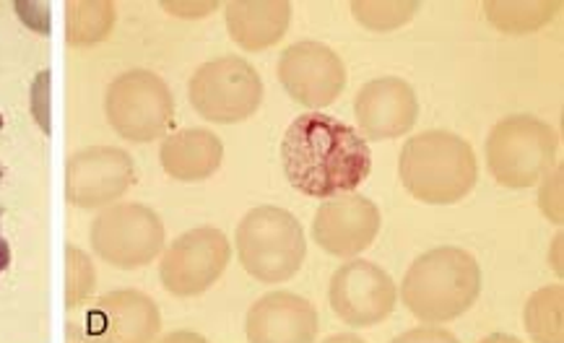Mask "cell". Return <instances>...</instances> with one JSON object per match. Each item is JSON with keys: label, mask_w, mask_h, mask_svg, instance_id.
Returning <instances> with one entry per match:
<instances>
[{"label": "cell", "mask_w": 564, "mask_h": 343, "mask_svg": "<svg viewBox=\"0 0 564 343\" xmlns=\"http://www.w3.org/2000/svg\"><path fill=\"white\" fill-rule=\"evenodd\" d=\"M281 164L294 191L307 198H334L354 193L370 178L372 153L351 125L309 112L281 138Z\"/></svg>", "instance_id": "1"}, {"label": "cell", "mask_w": 564, "mask_h": 343, "mask_svg": "<svg viewBox=\"0 0 564 343\" xmlns=\"http://www.w3.org/2000/svg\"><path fill=\"white\" fill-rule=\"evenodd\" d=\"M482 291V268L469 250L435 248L408 265L401 299L419 323L442 325L469 312Z\"/></svg>", "instance_id": "2"}, {"label": "cell", "mask_w": 564, "mask_h": 343, "mask_svg": "<svg viewBox=\"0 0 564 343\" xmlns=\"http://www.w3.org/2000/svg\"><path fill=\"white\" fill-rule=\"evenodd\" d=\"M398 174L411 198L427 206H453L474 191L476 153L450 130H425L401 149Z\"/></svg>", "instance_id": "3"}, {"label": "cell", "mask_w": 564, "mask_h": 343, "mask_svg": "<svg viewBox=\"0 0 564 343\" xmlns=\"http://www.w3.org/2000/svg\"><path fill=\"white\" fill-rule=\"evenodd\" d=\"M239 265L260 284H281L294 278L305 263L307 240L297 216L279 206H258L239 219Z\"/></svg>", "instance_id": "4"}, {"label": "cell", "mask_w": 564, "mask_h": 343, "mask_svg": "<svg viewBox=\"0 0 564 343\" xmlns=\"http://www.w3.org/2000/svg\"><path fill=\"white\" fill-rule=\"evenodd\" d=\"M560 136L552 125L533 115H510L486 138V167L503 187L523 191L552 170Z\"/></svg>", "instance_id": "5"}, {"label": "cell", "mask_w": 564, "mask_h": 343, "mask_svg": "<svg viewBox=\"0 0 564 343\" xmlns=\"http://www.w3.org/2000/svg\"><path fill=\"white\" fill-rule=\"evenodd\" d=\"M188 96L203 121L235 125L250 121L263 104V81L248 60L237 55L203 62L188 83Z\"/></svg>", "instance_id": "6"}, {"label": "cell", "mask_w": 564, "mask_h": 343, "mask_svg": "<svg viewBox=\"0 0 564 343\" xmlns=\"http://www.w3.org/2000/svg\"><path fill=\"white\" fill-rule=\"evenodd\" d=\"M104 112L120 138L133 144H149L165 136L174 121L172 91L157 73H120L108 87Z\"/></svg>", "instance_id": "7"}, {"label": "cell", "mask_w": 564, "mask_h": 343, "mask_svg": "<svg viewBox=\"0 0 564 343\" xmlns=\"http://www.w3.org/2000/svg\"><path fill=\"white\" fill-rule=\"evenodd\" d=\"M91 248L115 268H144L165 248V224L149 206L117 203L91 224Z\"/></svg>", "instance_id": "8"}, {"label": "cell", "mask_w": 564, "mask_h": 343, "mask_svg": "<svg viewBox=\"0 0 564 343\" xmlns=\"http://www.w3.org/2000/svg\"><path fill=\"white\" fill-rule=\"evenodd\" d=\"M232 261V248L224 232L199 227L180 235L161 255V286L174 297H199L208 291Z\"/></svg>", "instance_id": "9"}, {"label": "cell", "mask_w": 564, "mask_h": 343, "mask_svg": "<svg viewBox=\"0 0 564 343\" xmlns=\"http://www.w3.org/2000/svg\"><path fill=\"white\" fill-rule=\"evenodd\" d=\"M161 328L159 307L146 294H104L70 328V343H154Z\"/></svg>", "instance_id": "10"}, {"label": "cell", "mask_w": 564, "mask_h": 343, "mask_svg": "<svg viewBox=\"0 0 564 343\" xmlns=\"http://www.w3.org/2000/svg\"><path fill=\"white\" fill-rule=\"evenodd\" d=\"M328 302L349 328H375L396 310L398 291L385 268L370 261H349L330 278Z\"/></svg>", "instance_id": "11"}, {"label": "cell", "mask_w": 564, "mask_h": 343, "mask_svg": "<svg viewBox=\"0 0 564 343\" xmlns=\"http://www.w3.org/2000/svg\"><path fill=\"white\" fill-rule=\"evenodd\" d=\"M277 76L286 94L307 110L328 107L347 87L343 60L328 45L315 39L289 45L279 58Z\"/></svg>", "instance_id": "12"}, {"label": "cell", "mask_w": 564, "mask_h": 343, "mask_svg": "<svg viewBox=\"0 0 564 343\" xmlns=\"http://www.w3.org/2000/svg\"><path fill=\"white\" fill-rule=\"evenodd\" d=\"M380 208L357 193H341L323 201L313 219V240L323 253L351 261L377 240Z\"/></svg>", "instance_id": "13"}, {"label": "cell", "mask_w": 564, "mask_h": 343, "mask_svg": "<svg viewBox=\"0 0 564 343\" xmlns=\"http://www.w3.org/2000/svg\"><path fill=\"white\" fill-rule=\"evenodd\" d=\"M136 180L131 153L112 146H91L68 159L66 198L79 208H102L123 198Z\"/></svg>", "instance_id": "14"}, {"label": "cell", "mask_w": 564, "mask_h": 343, "mask_svg": "<svg viewBox=\"0 0 564 343\" xmlns=\"http://www.w3.org/2000/svg\"><path fill=\"white\" fill-rule=\"evenodd\" d=\"M354 117L364 141H396L416 125L419 100L411 83L383 76L357 91Z\"/></svg>", "instance_id": "15"}, {"label": "cell", "mask_w": 564, "mask_h": 343, "mask_svg": "<svg viewBox=\"0 0 564 343\" xmlns=\"http://www.w3.org/2000/svg\"><path fill=\"white\" fill-rule=\"evenodd\" d=\"M320 318L309 299L292 291H271L252 302L245 318L248 343H315Z\"/></svg>", "instance_id": "16"}, {"label": "cell", "mask_w": 564, "mask_h": 343, "mask_svg": "<svg viewBox=\"0 0 564 343\" xmlns=\"http://www.w3.org/2000/svg\"><path fill=\"white\" fill-rule=\"evenodd\" d=\"M229 37L248 53H260L279 45L292 21L286 0H232L224 11Z\"/></svg>", "instance_id": "17"}, {"label": "cell", "mask_w": 564, "mask_h": 343, "mask_svg": "<svg viewBox=\"0 0 564 343\" xmlns=\"http://www.w3.org/2000/svg\"><path fill=\"white\" fill-rule=\"evenodd\" d=\"M159 162L178 182H203L214 178L224 162V144L206 128H185L161 141Z\"/></svg>", "instance_id": "18"}, {"label": "cell", "mask_w": 564, "mask_h": 343, "mask_svg": "<svg viewBox=\"0 0 564 343\" xmlns=\"http://www.w3.org/2000/svg\"><path fill=\"white\" fill-rule=\"evenodd\" d=\"M562 11L560 0H486V21L503 34H533L552 24Z\"/></svg>", "instance_id": "19"}, {"label": "cell", "mask_w": 564, "mask_h": 343, "mask_svg": "<svg viewBox=\"0 0 564 343\" xmlns=\"http://www.w3.org/2000/svg\"><path fill=\"white\" fill-rule=\"evenodd\" d=\"M115 5L108 0H70L66 3V39L74 47H89L108 39L115 26Z\"/></svg>", "instance_id": "20"}, {"label": "cell", "mask_w": 564, "mask_h": 343, "mask_svg": "<svg viewBox=\"0 0 564 343\" xmlns=\"http://www.w3.org/2000/svg\"><path fill=\"white\" fill-rule=\"evenodd\" d=\"M523 323L533 343H564V286L533 291L526 302Z\"/></svg>", "instance_id": "21"}, {"label": "cell", "mask_w": 564, "mask_h": 343, "mask_svg": "<svg viewBox=\"0 0 564 343\" xmlns=\"http://www.w3.org/2000/svg\"><path fill=\"white\" fill-rule=\"evenodd\" d=\"M419 3L414 0H354L351 13L364 30L370 32H396L416 16Z\"/></svg>", "instance_id": "22"}, {"label": "cell", "mask_w": 564, "mask_h": 343, "mask_svg": "<svg viewBox=\"0 0 564 343\" xmlns=\"http://www.w3.org/2000/svg\"><path fill=\"white\" fill-rule=\"evenodd\" d=\"M97 271L91 265L89 255L79 248L66 250V305L68 310L79 307L83 299L94 291Z\"/></svg>", "instance_id": "23"}, {"label": "cell", "mask_w": 564, "mask_h": 343, "mask_svg": "<svg viewBox=\"0 0 564 343\" xmlns=\"http://www.w3.org/2000/svg\"><path fill=\"white\" fill-rule=\"evenodd\" d=\"M539 208L549 221L562 227L564 224V167L554 164L544 178H541L539 187Z\"/></svg>", "instance_id": "24"}, {"label": "cell", "mask_w": 564, "mask_h": 343, "mask_svg": "<svg viewBox=\"0 0 564 343\" xmlns=\"http://www.w3.org/2000/svg\"><path fill=\"white\" fill-rule=\"evenodd\" d=\"M391 343H461V341H458L455 335L442 325H419L396 335Z\"/></svg>", "instance_id": "25"}, {"label": "cell", "mask_w": 564, "mask_h": 343, "mask_svg": "<svg viewBox=\"0 0 564 343\" xmlns=\"http://www.w3.org/2000/svg\"><path fill=\"white\" fill-rule=\"evenodd\" d=\"M169 13H174V16H208V13H214L218 9V3H161Z\"/></svg>", "instance_id": "26"}, {"label": "cell", "mask_w": 564, "mask_h": 343, "mask_svg": "<svg viewBox=\"0 0 564 343\" xmlns=\"http://www.w3.org/2000/svg\"><path fill=\"white\" fill-rule=\"evenodd\" d=\"M159 343H208L203 335L199 333H190V331H178V333H169L161 339Z\"/></svg>", "instance_id": "27"}, {"label": "cell", "mask_w": 564, "mask_h": 343, "mask_svg": "<svg viewBox=\"0 0 564 343\" xmlns=\"http://www.w3.org/2000/svg\"><path fill=\"white\" fill-rule=\"evenodd\" d=\"M562 242H564V237L556 235L554 237V248L549 250V263L554 265L556 276H560V278H562Z\"/></svg>", "instance_id": "28"}, {"label": "cell", "mask_w": 564, "mask_h": 343, "mask_svg": "<svg viewBox=\"0 0 564 343\" xmlns=\"http://www.w3.org/2000/svg\"><path fill=\"white\" fill-rule=\"evenodd\" d=\"M320 343H366L364 339H359L354 333H338V335H330V339L320 341Z\"/></svg>", "instance_id": "29"}, {"label": "cell", "mask_w": 564, "mask_h": 343, "mask_svg": "<svg viewBox=\"0 0 564 343\" xmlns=\"http://www.w3.org/2000/svg\"><path fill=\"white\" fill-rule=\"evenodd\" d=\"M478 343H523L520 339H515V335H507V333H492L482 339Z\"/></svg>", "instance_id": "30"}, {"label": "cell", "mask_w": 564, "mask_h": 343, "mask_svg": "<svg viewBox=\"0 0 564 343\" xmlns=\"http://www.w3.org/2000/svg\"><path fill=\"white\" fill-rule=\"evenodd\" d=\"M9 263H11V248H9V242L0 240V273L9 268Z\"/></svg>", "instance_id": "31"}]
</instances>
